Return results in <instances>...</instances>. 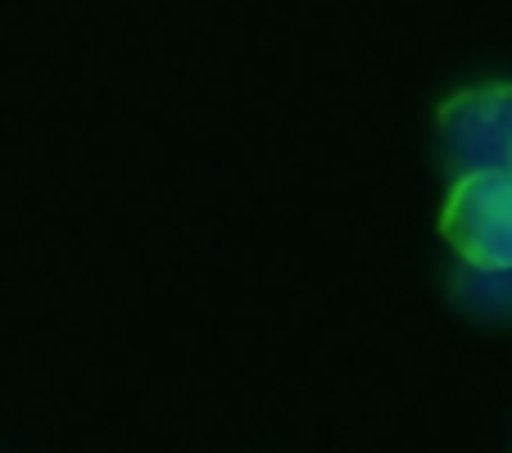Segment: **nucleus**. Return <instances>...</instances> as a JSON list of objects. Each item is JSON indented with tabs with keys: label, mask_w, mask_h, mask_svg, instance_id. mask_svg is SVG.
Segmentation results:
<instances>
[{
	"label": "nucleus",
	"mask_w": 512,
	"mask_h": 453,
	"mask_svg": "<svg viewBox=\"0 0 512 453\" xmlns=\"http://www.w3.org/2000/svg\"><path fill=\"white\" fill-rule=\"evenodd\" d=\"M467 268L512 272V173H463L440 218Z\"/></svg>",
	"instance_id": "1"
},
{
	"label": "nucleus",
	"mask_w": 512,
	"mask_h": 453,
	"mask_svg": "<svg viewBox=\"0 0 512 453\" xmlns=\"http://www.w3.org/2000/svg\"><path fill=\"white\" fill-rule=\"evenodd\" d=\"M440 145L458 177L512 173V87H472L440 109Z\"/></svg>",
	"instance_id": "2"
}]
</instances>
